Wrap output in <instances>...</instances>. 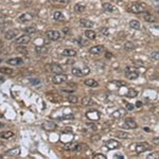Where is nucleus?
Wrapping results in <instances>:
<instances>
[{
  "label": "nucleus",
  "instance_id": "40",
  "mask_svg": "<svg viewBox=\"0 0 159 159\" xmlns=\"http://www.w3.org/2000/svg\"><path fill=\"white\" fill-rule=\"evenodd\" d=\"M158 55H159V53H158V51H154L152 53V54H151V59H152V61H154V62H157V61H158Z\"/></svg>",
  "mask_w": 159,
  "mask_h": 159
},
{
  "label": "nucleus",
  "instance_id": "41",
  "mask_svg": "<svg viewBox=\"0 0 159 159\" xmlns=\"http://www.w3.org/2000/svg\"><path fill=\"white\" fill-rule=\"evenodd\" d=\"M91 141H94V142H97V141H99L101 139V136L100 135H98V134H96V135H92L91 136Z\"/></svg>",
  "mask_w": 159,
  "mask_h": 159
},
{
  "label": "nucleus",
  "instance_id": "27",
  "mask_svg": "<svg viewBox=\"0 0 159 159\" xmlns=\"http://www.w3.org/2000/svg\"><path fill=\"white\" fill-rule=\"evenodd\" d=\"M14 136V133L11 131H3V133H1L0 134V137L2 139H10L11 137H13Z\"/></svg>",
  "mask_w": 159,
  "mask_h": 159
},
{
  "label": "nucleus",
  "instance_id": "50",
  "mask_svg": "<svg viewBox=\"0 0 159 159\" xmlns=\"http://www.w3.org/2000/svg\"><path fill=\"white\" fill-rule=\"evenodd\" d=\"M115 158H124V157H123V155H120V154H116V155H115Z\"/></svg>",
  "mask_w": 159,
  "mask_h": 159
},
{
  "label": "nucleus",
  "instance_id": "36",
  "mask_svg": "<svg viewBox=\"0 0 159 159\" xmlns=\"http://www.w3.org/2000/svg\"><path fill=\"white\" fill-rule=\"evenodd\" d=\"M77 42H79V45L82 46V47L88 46V44H89V42H88L87 39H84L83 37H79V38H77Z\"/></svg>",
  "mask_w": 159,
  "mask_h": 159
},
{
  "label": "nucleus",
  "instance_id": "2",
  "mask_svg": "<svg viewBox=\"0 0 159 159\" xmlns=\"http://www.w3.org/2000/svg\"><path fill=\"white\" fill-rule=\"evenodd\" d=\"M71 72H72L73 75L77 76V77H82V76H85V75H87V74H89L90 69L88 68V67H85L84 69H79V68H72Z\"/></svg>",
  "mask_w": 159,
  "mask_h": 159
},
{
  "label": "nucleus",
  "instance_id": "37",
  "mask_svg": "<svg viewBox=\"0 0 159 159\" xmlns=\"http://www.w3.org/2000/svg\"><path fill=\"white\" fill-rule=\"evenodd\" d=\"M0 72L1 73H4V74H12L13 73V70L11 68H7V67H2L0 68Z\"/></svg>",
  "mask_w": 159,
  "mask_h": 159
},
{
  "label": "nucleus",
  "instance_id": "23",
  "mask_svg": "<svg viewBox=\"0 0 159 159\" xmlns=\"http://www.w3.org/2000/svg\"><path fill=\"white\" fill-rule=\"evenodd\" d=\"M115 136H117L118 138H121V139H127L129 138V134L128 133H125L123 131H115Z\"/></svg>",
  "mask_w": 159,
  "mask_h": 159
},
{
  "label": "nucleus",
  "instance_id": "22",
  "mask_svg": "<svg viewBox=\"0 0 159 159\" xmlns=\"http://www.w3.org/2000/svg\"><path fill=\"white\" fill-rule=\"evenodd\" d=\"M84 84L88 87H98L99 86V83H98L96 80L94 79H87L84 81Z\"/></svg>",
  "mask_w": 159,
  "mask_h": 159
},
{
  "label": "nucleus",
  "instance_id": "11",
  "mask_svg": "<svg viewBox=\"0 0 159 159\" xmlns=\"http://www.w3.org/2000/svg\"><path fill=\"white\" fill-rule=\"evenodd\" d=\"M32 19H33V15L31 13H24L17 18V21L18 22H27V21H30Z\"/></svg>",
  "mask_w": 159,
  "mask_h": 159
},
{
  "label": "nucleus",
  "instance_id": "13",
  "mask_svg": "<svg viewBox=\"0 0 159 159\" xmlns=\"http://www.w3.org/2000/svg\"><path fill=\"white\" fill-rule=\"evenodd\" d=\"M125 115H126V109H124V108H119V109L115 110L111 114V117L115 118V119H120V118L124 117Z\"/></svg>",
  "mask_w": 159,
  "mask_h": 159
},
{
  "label": "nucleus",
  "instance_id": "3",
  "mask_svg": "<svg viewBox=\"0 0 159 159\" xmlns=\"http://www.w3.org/2000/svg\"><path fill=\"white\" fill-rule=\"evenodd\" d=\"M67 75L64 74V73H57L55 75L52 77V83L53 84H56V85H59V84H63L65 83L67 81Z\"/></svg>",
  "mask_w": 159,
  "mask_h": 159
},
{
  "label": "nucleus",
  "instance_id": "14",
  "mask_svg": "<svg viewBox=\"0 0 159 159\" xmlns=\"http://www.w3.org/2000/svg\"><path fill=\"white\" fill-rule=\"evenodd\" d=\"M150 149V145L148 143H138L136 145V153L137 154H141V153L145 152L146 150Z\"/></svg>",
  "mask_w": 159,
  "mask_h": 159
},
{
  "label": "nucleus",
  "instance_id": "39",
  "mask_svg": "<svg viewBox=\"0 0 159 159\" xmlns=\"http://www.w3.org/2000/svg\"><path fill=\"white\" fill-rule=\"evenodd\" d=\"M67 99H68V101H69L70 103H72V104H76L79 102V98L75 97V96H69Z\"/></svg>",
  "mask_w": 159,
  "mask_h": 159
},
{
  "label": "nucleus",
  "instance_id": "24",
  "mask_svg": "<svg viewBox=\"0 0 159 159\" xmlns=\"http://www.w3.org/2000/svg\"><path fill=\"white\" fill-rule=\"evenodd\" d=\"M85 36H86L88 39H90V40H94L96 37H97V34H96V32L94 31L86 30V31H85Z\"/></svg>",
  "mask_w": 159,
  "mask_h": 159
},
{
  "label": "nucleus",
  "instance_id": "54",
  "mask_svg": "<svg viewBox=\"0 0 159 159\" xmlns=\"http://www.w3.org/2000/svg\"><path fill=\"white\" fill-rule=\"evenodd\" d=\"M0 63H1V59H0Z\"/></svg>",
  "mask_w": 159,
  "mask_h": 159
},
{
  "label": "nucleus",
  "instance_id": "38",
  "mask_svg": "<svg viewBox=\"0 0 159 159\" xmlns=\"http://www.w3.org/2000/svg\"><path fill=\"white\" fill-rule=\"evenodd\" d=\"M36 31V29L34 28V27H28V28H24V32L26 33V34H32V33H34V32Z\"/></svg>",
  "mask_w": 159,
  "mask_h": 159
},
{
  "label": "nucleus",
  "instance_id": "35",
  "mask_svg": "<svg viewBox=\"0 0 159 159\" xmlns=\"http://www.w3.org/2000/svg\"><path fill=\"white\" fill-rule=\"evenodd\" d=\"M138 96V91L135 89H129L127 91V94H126V97L128 98H135Z\"/></svg>",
  "mask_w": 159,
  "mask_h": 159
},
{
  "label": "nucleus",
  "instance_id": "7",
  "mask_svg": "<svg viewBox=\"0 0 159 159\" xmlns=\"http://www.w3.org/2000/svg\"><path fill=\"white\" fill-rule=\"evenodd\" d=\"M125 76H126L128 80H136V79H138L139 73L137 70L133 69V68H127L126 71H125Z\"/></svg>",
  "mask_w": 159,
  "mask_h": 159
},
{
  "label": "nucleus",
  "instance_id": "8",
  "mask_svg": "<svg viewBox=\"0 0 159 159\" xmlns=\"http://www.w3.org/2000/svg\"><path fill=\"white\" fill-rule=\"evenodd\" d=\"M123 127L124 128H128V129H136V128L138 127V124L136 123V121L134 119H126L124 121V124H123Z\"/></svg>",
  "mask_w": 159,
  "mask_h": 159
},
{
  "label": "nucleus",
  "instance_id": "21",
  "mask_svg": "<svg viewBox=\"0 0 159 159\" xmlns=\"http://www.w3.org/2000/svg\"><path fill=\"white\" fill-rule=\"evenodd\" d=\"M50 69H51V71L53 73H63V68L61 67L59 65H57V64H51L50 65Z\"/></svg>",
  "mask_w": 159,
  "mask_h": 159
},
{
  "label": "nucleus",
  "instance_id": "48",
  "mask_svg": "<svg viewBox=\"0 0 159 159\" xmlns=\"http://www.w3.org/2000/svg\"><path fill=\"white\" fill-rule=\"evenodd\" d=\"M136 106H137V107H141V106H142V102H141V101H137Z\"/></svg>",
  "mask_w": 159,
  "mask_h": 159
},
{
  "label": "nucleus",
  "instance_id": "6",
  "mask_svg": "<svg viewBox=\"0 0 159 159\" xmlns=\"http://www.w3.org/2000/svg\"><path fill=\"white\" fill-rule=\"evenodd\" d=\"M46 35H47V37H48L50 40H53V42H55V40L59 39V37H61V33H59V31H56V30H49V31L46 33Z\"/></svg>",
  "mask_w": 159,
  "mask_h": 159
},
{
  "label": "nucleus",
  "instance_id": "9",
  "mask_svg": "<svg viewBox=\"0 0 159 159\" xmlns=\"http://www.w3.org/2000/svg\"><path fill=\"white\" fill-rule=\"evenodd\" d=\"M56 126L57 125L54 123L53 121H49V120H47V121L45 122H42V127L45 129V131H54L56 128Z\"/></svg>",
  "mask_w": 159,
  "mask_h": 159
},
{
  "label": "nucleus",
  "instance_id": "43",
  "mask_svg": "<svg viewBox=\"0 0 159 159\" xmlns=\"http://www.w3.org/2000/svg\"><path fill=\"white\" fill-rule=\"evenodd\" d=\"M73 118H74L73 117V115H65V116H63V117L59 118V119H61V120H62V119L63 120H64V119H66V120H69V119L70 120H72Z\"/></svg>",
  "mask_w": 159,
  "mask_h": 159
},
{
  "label": "nucleus",
  "instance_id": "47",
  "mask_svg": "<svg viewBox=\"0 0 159 159\" xmlns=\"http://www.w3.org/2000/svg\"><path fill=\"white\" fill-rule=\"evenodd\" d=\"M32 84L38 85V84H40V81H39V80H32Z\"/></svg>",
  "mask_w": 159,
  "mask_h": 159
},
{
  "label": "nucleus",
  "instance_id": "26",
  "mask_svg": "<svg viewBox=\"0 0 159 159\" xmlns=\"http://www.w3.org/2000/svg\"><path fill=\"white\" fill-rule=\"evenodd\" d=\"M53 18H54V20L55 21H63L65 19L64 15H63L62 12H59V11H56L55 13L53 14Z\"/></svg>",
  "mask_w": 159,
  "mask_h": 159
},
{
  "label": "nucleus",
  "instance_id": "15",
  "mask_svg": "<svg viewBox=\"0 0 159 159\" xmlns=\"http://www.w3.org/2000/svg\"><path fill=\"white\" fill-rule=\"evenodd\" d=\"M65 150L66 151H81V145L77 143L69 142L65 145Z\"/></svg>",
  "mask_w": 159,
  "mask_h": 159
},
{
  "label": "nucleus",
  "instance_id": "52",
  "mask_svg": "<svg viewBox=\"0 0 159 159\" xmlns=\"http://www.w3.org/2000/svg\"><path fill=\"white\" fill-rule=\"evenodd\" d=\"M154 143H156V144H158V137H156V138H154Z\"/></svg>",
  "mask_w": 159,
  "mask_h": 159
},
{
  "label": "nucleus",
  "instance_id": "34",
  "mask_svg": "<svg viewBox=\"0 0 159 159\" xmlns=\"http://www.w3.org/2000/svg\"><path fill=\"white\" fill-rule=\"evenodd\" d=\"M144 19L148 21V22H156L155 16H153V15L150 14V13H146V15L144 16Z\"/></svg>",
  "mask_w": 159,
  "mask_h": 159
},
{
  "label": "nucleus",
  "instance_id": "19",
  "mask_svg": "<svg viewBox=\"0 0 159 159\" xmlns=\"http://www.w3.org/2000/svg\"><path fill=\"white\" fill-rule=\"evenodd\" d=\"M80 24H81L83 28H86V29L92 28V27L94 26V24L92 22V21L87 20V19H81V20H80Z\"/></svg>",
  "mask_w": 159,
  "mask_h": 159
},
{
  "label": "nucleus",
  "instance_id": "33",
  "mask_svg": "<svg viewBox=\"0 0 159 159\" xmlns=\"http://www.w3.org/2000/svg\"><path fill=\"white\" fill-rule=\"evenodd\" d=\"M124 48L126 51H131V50L135 49V45H134V42H126L124 44Z\"/></svg>",
  "mask_w": 159,
  "mask_h": 159
},
{
  "label": "nucleus",
  "instance_id": "1",
  "mask_svg": "<svg viewBox=\"0 0 159 159\" xmlns=\"http://www.w3.org/2000/svg\"><path fill=\"white\" fill-rule=\"evenodd\" d=\"M129 11L134 14H140V13H143L146 11V5L142 2H139V3H133L129 7Z\"/></svg>",
  "mask_w": 159,
  "mask_h": 159
},
{
  "label": "nucleus",
  "instance_id": "49",
  "mask_svg": "<svg viewBox=\"0 0 159 159\" xmlns=\"http://www.w3.org/2000/svg\"><path fill=\"white\" fill-rule=\"evenodd\" d=\"M69 31H70V30L68 28H64V29H63V32H64L65 34H68V33H69Z\"/></svg>",
  "mask_w": 159,
  "mask_h": 159
},
{
  "label": "nucleus",
  "instance_id": "46",
  "mask_svg": "<svg viewBox=\"0 0 159 159\" xmlns=\"http://www.w3.org/2000/svg\"><path fill=\"white\" fill-rule=\"evenodd\" d=\"M126 108H127V110H133L134 109V105L133 104H126Z\"/></svg>",
  "mask_w": 159,
  "mask_h": 159
},
{
  "label": "nucleus",
  "instance_id": "32",
  "mask_svg": "<svg viewBox=\"0 0 159 159\" xmlns=\"http://www.w3.org/2000/svg\"><path fill=\"white\" fill-rule=\"evenodd\" d=\"M82 104L84 106H90V105H92V100L88 97H84L82 99Z\"/></svg>",
  "mask_w": 159,
  "mask_h": 159
},
{
  "label": "nucleus",
  "instance_id": "45",
  "mask_svg": "<svg viewBox=\"0 0 159 159\" xmlns=\"http://www.w3.org/2000/svg\"><path fill=\"white\" fill-rule=\"evenodd\" d=\"M101 33L104 35H108L109 34V32H108V29L107 28H102L101 29Z\"/></svg>",
  "mask_w": 159,
  "mask_h": 159
},
{
  "label": "nucleus",
  "instance_id": "31",
  "mask_svg": "<svg viewBox=\"0 0 159 159\" xmlns=\"http://www.w3.org/2000/svg\"><path fill=\"white\" fill-rule=\"evenodd\" d=\"M103 10L106 12H113V11H115V7L111 3L106 2V3H103Z\"/></svg>",
  "mask_w": 159,
  "mask_h": 159
},
{
  "label": "nucleus",
  "instance_id": "20",
  "mask_svg": "<svg viewBox=\"0 0 159 159\" xmlns=\"http://www.w3.org/2000/svg\"><path fill=\"white\" fill-rule=\"evenodd\" d=\"M7 156H13V157H16V156L20 155V148H15V149H12L10 151H7L5 152Z\"/></svg>",
  "mask_w": 159,
  "mask_h": 159
},
{
  "label": "nucleus",
  "instance_id": "16",
  "mask_svg": "<svg viewBox=\"0 0 159 159\" xmlns=\"http://www.w3.org/2000/svg\"><path fill=\"white\" fill-rule=\"evenodd\" d=\"M104 51V46L102 45H98V46H94V47H91L89 49V52L90 53H92V54H101L102 52Z\"/></svg>",
  "mask_w": 159,
  "mask_h": 159
},
{
  "label": "nucleus",
  "instance_id": "12",
  "mask_svg": "<svg viewBox=\"0 0 159 159\" xmlns=\"http://www.w3.org/2000/svg\"><path fill=\"white\" fill-rule=\"evenodd\" d=\"M18 34H19V31H18L17 29H14V30H9V31L5 33V39H7V40L14 39V38L17 37Z\"/></svg>",
  "mask_w": 159,
  "mask_h": 159
},
{
  "label": "nucleus",
  "instance_id": "17",
  "mask_svg": "<svg viewBox=\"0 0 159 159\" xmlns=\"http://www.w3.org/2000/svg\"><path fill=\"white\" fill-rule=\"evenodd\" d=\"M7 64L12 65V66H19V65H22V64H24V59H21V57H15V59H7Z\"/></svg>",
  "mask_w": 159,
  "mask_h": 159
},
{
  "label": "nucleus",
  "instance_id": "29",
  "mask_svg": "<svg viewBox=\"0 0 159 159\" xmlns=\"http://www.w3.org/2000/svg\"><path fill=\"white\" fill-rule=\"evenodd\" d=\"M129 26H131V28L135 29V30H139L140 29V22L138 20H135V19L129 21Z\"/></svg>",
  "mask_w": 159,
  "mask_h": 159
},
{
  "label": "nucleus",
  "instance_id": "10",
  "mask_svg": "<svg viewBox=\"0 0 159 159\" xmlns=\"http://www.w3.org/2000/svg\"><path fill=\"white\" fill-rule=\"evenodd\" d=\"M31 42V38L29 36L28 34H24V35H21L17 39H15V42L17 44V45H27L29 42Z\"/></svg>",
  "mask_w": 159,
  "mask_h": 159
},
{
  "label": "nucleus",
  "instance_id": "28",
  "mask_svg": "<svg viewBox=\"0 0 159 159\" xmlns=\"http://www.w3.org/2000/svg\"><path fill=\"white\" fill-rule=\"evenodd\" d=\"M35 50H36V52H37L38 54H45V53L48 52V48L45 47V46H38V47H36Z\"/></svg>",
  "mask_w": 159,
  "mask_h": 159
},
{
  "label": "nucleus",
  "instance_id": "42",
  "mask_svg": "<svg viewBox=\"0 0 159 159\" xmlns=\"http://www.w3.org/2000/svg\"><path fill=\"white\" fill-rule=\"evenodd\" d=\"M92 157L97 159H106V156L104 155V154H94Z\"/></svg>",
  "mask_w": 159,
  "mask_h": 159
},
{
  "label": "nucleus",
  "instance_id": "25",
  "mask_svg": "<svg viewBox=\"0 0 159 159\" xmlns=\"http://www.w3.org/2000/svg\"><path fill=\"white\" fill-rule=\"evenodd\" d=\"M49 2L54 5H66L68 4L69 0H49Z\"/></svg>",
  "mask_w": 159,
  "mask_h": 159
},
{
  "label": "nucleus",
  "instance_id": "4",
  "mask_svg": "<svg viewBox=\"0 0 159 159\" xmlns=\"http://www.w3.org/2000/svg\"><path fill=\"white\" fill-rule=\"evenodd\" d=\"M86 117L91 121H98V120H100L101 114L96 109H90V110L86 111Z\"/></svg>",
  "mask_w": 159,
  "mask_h": 159
},
{
  "label": "nucleus",
  "instance_id": "18",
  "mask_svg": "<svg viewBox=\"0 0 159 159\" xmlns=\"http://www.w3.org/2000/svg\"><path fill=\"white\" fill-rule=\"evenodd\" d=\"M63 56H67V57H70V56H75L76 55V51L75 50H72V49L66 48L63 50L62 52Z\"/></svg>",
  "mask_w": 159,
  "mask_h": 159
},
{
  "label": "nucleus",
  "instance_id": "30",
  "mask_svg": "<svg viewBox=\"0 0 159 159\" xmlns=\"http://www.w3.org/2000/svg\"><path fill=\"white\" fill-rule=\"evenodd\" d=\"M73 10H74V12H75V13H82V12H84V11H85V5L77 3V4H75V5H74Z\"/></svg>",
  "mask_w": 159,
  "mask_h": 159
},
{
  "label": "nucleus",
  "instance_id": "51",
  "mask_svg": "<svg viewBox=\"0 0 159 159\" xmlns=\"http://www.w3.org/2000/svg\"><path fill=\"white\" fill-rule=\"evenodd\" d=\"M111 56H113V54H111V53H109V52H106V59H110Z\"/></svg>",
  "mask_w": 159,
  "mask_h": 159
},
{
  "label": "nucleus",
  "instance_id": "5",
  "mask_svg": "<svg viewBox=\"0 0 159 159\" xmlns=\"http://www.w3.org/2000/svg\"><path fill=\"white\" fill-rule=\"evenodd\" d=\"M104 145H105L108 150H116L121 146V143L119 141H117V140H115V139H109L107 141H105Z\"/></svg>",
  "mask_w": 159,
  "mask_h": 159
},
{
  "label": "nucleus",
  "instance_id": "44",
  "mask_svg": "<svg viewBox=\"0 0 159 159\" xmlns=\"http://www.w3.org/2000/svg\"><path fill=\"white\" fill-rule=\"evenodd\" d=\"M159 157V152H155V153H152L148 156V158H158Z\"/></svg>",
  "mask_w": 159,
  "mask_h": 159
},
{
  "label": "nucleus",
  "instance_id": "53",
  "mask_svg": "<svg viewBox=\"0 0 159 159\" xmlns=\"http://www.w3.org/2000/svg\"><path fill=\"white\" fill-rule=\"evenodd\" d=\"M4 126V124L2 123V122H0V127H3Z\"/></svg>",
  "mask_w": 159,
  "mask_h": 159
}]
</instances>
